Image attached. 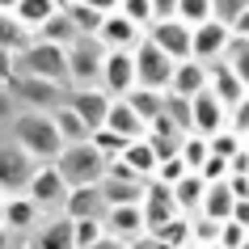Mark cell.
<instances>
[{
  "instance_id": "obj_1",
  "label": "cell",
  "mask_w": 249,
  "mask_h": 249,
  "mask_svg": "<svg viewBox=\"0 0 249 249\" xmlns=\"http://www.w3.org/2000/svg\"><path fill=\"white\" fill-rule=\"evenodd\" d=\"M13 135H17V144L26 148L38 165H55V160L64 157V148H68V140L59 135V127H55V114H42V110L17 114Z\"/></svg>"
},
{
  "instance_id": "obj_2",
  "label": "cell",
  "mask_w": 249,
  "mask_h": 249,
  "mask_svg": "<svg viewBox=\"0 0 249 249\" xmlns=\"http://www.w3.org/2000/svg\"><path fill=\"white\" fill-rule=\"evenodd\" d=\"M17 72L21 76H42V80H55L72 89V64H68V47L59 42H47V38H34L26 51L17 55Z\"/></svg>"
},
{
  "instance_id": "obj_3",
  "label": "cell",
  "mask_w": 249,
  "mask_h": 249,
  "mask_svg": "<svg viewBox=\"0 0 249 249\" xmlns=\"http://www.w3.org/2000/svg\"><path fill=\"white\" fill-rule=\"evenodd\" d=\"M55 165H59V173L68 178L72 190H76V186H102L106 173H110V157H106L93 140H85V144H68L64 157L55 160Z\"/></svg>"
},
{
  "instance_id": "obj_4",
  "label": "cell",
  "mask_w": 249,
  "mask_h": 249,
  "mask_svg": "<svg viewBox=\"0 0 249 249\" xmlns=\"http://www.w3.org/2000/svg\"><path fill=\"white\" fill-rule=\"evenodd\" d=\"M106 47L97 34H80L68 47V64H72V89H102V72H106Z\"/></svg>"
},
{
  "instance_id": "obj_5",
  "label": "cell",
  "mask_w": 249,
  "mask_h": 249,
  "mask_svg": "<svg viewBox=\"0 0 249 249\" xmlns=\"http://www.w3.org/2000/svg\"><path fill=\"white\" fill-rule=\"evenodd\" d=\"M135 72H140V85H144V89L169 93V89H173V72H178V59L165 55L157 42L144 34V42L135 47Z\"/></svg>"
},
{
  "instance_id": "obj_6",
  "label": "cell",
  "mask_w": 249,
  "mask_h": 249,
  "mask_svg": "<svg viewBox=\"0 0 249 249\" xmlns=\"http://www.w3.org/2000/svg\"><path fill=\"white\" fill-rule=\"evenodd\" d=\"M148 186H152V178H140V173H131L123 160H110V173H106V198H110V207H144L148 198Z\"/></svg>"
},
{
  "instance_id": "obj_7",
  "label": "cell",
  "mask_w": 249,
  "mask_h": 249,
  "mask_svg": "<svg viewBox=\"0 0 249 249\" xmlns=\"http://www.w3.org/2000/svg\"><path fill=\"white\" fill-rule=\"evenodd\" d=\"M9 89H13V97H21L30 110H59V106L68 102V89H64V85L42 80V76H21V72H17V76L9 80Z\"/></svg>"
},
{
  "instance_id": "obj_8",
  "label": "cell",
  "mask_w": 249,
  "mask_h": 249,
  "mask_svg": "<svg viewBox=\"0 0 249 249\" xmlns=\"http://www.w3.org/2000/svg\"><path fill=\"white\" fill-rule=\"evenodd\" d=\"M148 38L157 42L165 55H173L178 64H182V59H195V26L182 21V17H165V21H157V26L148 30Z\"/></svg>"
},
{
  "instance_id": "obj_9",
  "label": "cell",
  "mask_w": 249,
  "mask_h": 249,
  "mask_svg": "<svg viewBox=\"0 0 249 249\" xmlns=\"http://www.w3.org/2000/svg\"><path fill=\"white\" fill-rule=\"evenodd\" d=\"M34 169H38V160L30 157L21 144H4L0 148V190H30L34 182Z\"/></svg>"
},
{
  "instance_id": "obj_10",
  "label": "cell",
  "mask_w": 249,
  "mask_h": 249,
  "mask_svg": "<svg viewBox=\"0 0 249 249\" xmlns=\"http://www.w3.org/2000/svg\"><path fill=\"white\" fill-rule=\"evenodd\" d=\"M144 215H148V236H160L173 220H178V215H182L173 186H165V182H157V178H152V186H148V198H144Z\"/></svg>"
},
{
  "instance_id": "obj_11",
  "label": "cell",
  "mask_w": 249,
  "mask_h": 249,
  "mask_svg": "<svg viewBox=\"0 0 249 249\" xmlns=\"http://www.w3.org/2000/svg\"><path fill=\"white\" fill-rule=\"evenodd\" d=\"M228 42H232V26H224L220 17H211L203 26H195V59L198 64H220L228 55Z\"/></svg>"
},
{
  "instance_id": "obj_12",
  "label": "cell",
  "mask_w": 249,
  "mask_h": 249,
  "mask_svg": "<svg viewBox=\"0 0 249 249\" xmlns=\"http://www.w3.org/2000/svg\"><path fill=\"white\" fill-rule=\"evenodd\" d=\"M38 207H64L68 195H72V186H68V178L59 173V165H38L34 169V182H30L26 190Z\"/></svg>"
},
{
  "instance_id": "obj_13",
  "label": "cell",
  "mask_w": 249,
  "mask_h": 249,
  "mask_svg": "<svg viewBox=\"0 0 249 249\" xmlns=\"http://www.w3.org/2000/svg\"><path fill=\"white\" fill-rule=\"evenodd\" d=\"M135 85H140L135 51H110L106 55V72H102V89L110 93V97H127Z\"/></svg>"
},
{
  "instance_id": "obj_14",
  "label": "cell",
  "mask_w": 249,
  "mask_h": 249,
  "mask_svg": "<svg viewBox=\"0 0 249 249\" xmlns=\"http://www.w3.org/2000/svg\"><path fill=\"white\" fill-rule=\"evenodd\" d=\"M68 106L76 110L85 123H89L93 131H102L106 118H110V106H114V97L106 89H68Z\"/></svg>"
},
{
  "instance_id": "obj_15",
  "label": "cell",
  "mask_w": 249,
  "mask_h": 249,
  "mask_svg": "<svg viewBox=\"0 0 249 249\" xmlns=\"http://www.w3.org/2000/svg\"><path fill=\"white\" fill-rule=\"evenodd\" d=\"M64 215H72V220H106L110 215V198H106L102 186H76L64 203Z\"/></svg>"
},
{
  "instance_id": "obj_16",
  "label": "cell",
  "mask_w": 249,
  "mask_h": 249,
  "mask_svg": "<svg viewBox=\"0 0 249 249\" xmlns=\"http://www.w3.org/2000/svg\"><path fill=\"white\" fill-rule=\"evenodd\" d=\"M207 89L215 93V97H220L224 106H228V114H232L236 106H241V102L249 97L245 80H241V76L232 72V64H228V59H220V64H211V85H207Z\"/></svg>"
},
{
  "instance_id": "obj_17",
  "label": "cell",
  "mask_w": 249,
  "mask_h": 249,
  "mask_svg": "<svg viewBox=\"0 0 249 249\" xmlns=\"http://www.w3.org/2000/svg\"><path fill=\"white\" fill-rule=\"evenodd\" d=\"M224 127H228V106H224L211 89H203L195 97V131L211 140V135H220Z\"/></svg>"
},
{
  "instance_id": "obj_18",
  "label": "cell",
  "mask_w": 249,
  "mask_h": 249,
  "mask_svg": "<svg viewBox=\"0 0 249 249\" xmlns=\"http://www.w3.org/2000/svg\"><path fill=\"white\" fill-rule=\"evenodd\" d=\"M106 232L118 236V241H140V236H148V215L144 207H110V215H106Z\"/></svg>"
},
{
  "instance_id": "obj_19",
  "label": "cell",
  "mask_w": 249,
  "mask_h": 249,
  "mask_svg": "<svg viewBox=\"0 0 249 249\" xmlns=\"http://www.w3.org/2000/svg\"><path fill=\"white\" fill-rule=\"evenodd\" d=\"M97 38H102L106 47H110V51H135V47L144 42V34H140V26H135L131 17H123V13H110Z\"/></svg>"
},
{
  "instance_id": "obj_20",
  "label": "cell",
  "mask_w": 249,
  "mask_h": 249,
  "mask_svg": "<svg viewBox=\"0 0 249 249\" xmlns=\"http://www.w3.org/2000/svg\"><path fill=\"white\" fill-rule=\"evenodd\" d=\"M34 249H80L76 245V220L72 215H55L51 224H42L34 236Z\"/></svg>"
},
{
  "instance_id": "obj_21",
  "label": "cell",
  "mask_w": 249,
  "mask_h": 249,
  "mask_svg": "<svg viewBox=\"0 0 249 249\" xmlns=\"http://www.w3.org/2000/svg\"><path fill=\"white\" fill-rule=\"evenodd\" d=\"M207 85H211V68L198 64V59H182L178 72H173V89L169 93H178V97H198Z\"/></svg>"
},
{
  "instance_id": "obj_22",
  "label": "cell",
  "mask_w": 249,
  "mask_h": 249,
  "mask_svg": "<svg viewBox=\"0 0 249 249\" xmlns=\"http://www.w3.org/2000/svg\"><path fill=\"white\" fill-rule=\"evenodd\" d=\"M106 127H110V131H118V135H127V140H148V123L135 114V106L127 102V97H114Z\"/></svg>"
},
{
  "instance_id": "obj_23",
  "label": "cell",
  "mask_w": 249,
  "mask_h": 249,
  "mask_svg": "<svg viewBox=\"0 0 249 249\" xmlns=\"http://www.w3.org/2000/svg\"><path fill=\"white\" fill-rule=\"evenodd\" d=\"M232 207H236L232 182H228V178H224V182H207V198H203V215H211V220L228 224V220H232Z\"/></svg>"
},
{
  "instance_id": "obj_24",
  "label": "cell",
  "mask_w": 249,
  "mask_h": 249,
  "mask_svg": "<svg viewBox=\"0 0 249 249\" xmlns=\"http://www.w3.org/2000/svg\"><path fill=\"white\" fill-rule=\"evenodd\" d=\"M38 38L34 30L21 21L17 13H0V51H13V55H21L30 47V42Z\"/></svg>"
},
{
  "instance_id": "obj_25",
  "label": "cell",
  "mask_w": 249,
  "mask_h": 249,
  "mask_svg": "<svg viewBox=\"0 0 249 249\" xmlns=\"http://www.w3.org/2000/svg\"><path fill=\"white\" fill-rule=\"evenodd\" d=\"M173 195H178L182 215H198V211H203V198H207V178H203V173H186L182 182L173 186Z\"/></svg>"
},
{
  "instance_id": "obj_26",
  "label": "cell",
  "mask_w": 249,
  "mask_h": 249,
  "mask_svg": "<svg viewBox=\"0 0 249 249\" xmlns=\"http://www.w3.org/2000/svg\"><path fill=\"white\" fill-rule=\"evenodd\" d=\"M127 102L135 106V114L144 118L148 127L157 123L160 114H165V106H169V93H160V89H144V85H135L131 93H127Z\"/></svg>"
},
{
  "instance_id": "obj_27",
  "label": "cell",
  "mask_w": 249,
  "mask_h": 249,
  "mask_svg": "<svg viewBox=\"0 0 249 249\" xmlns=\"http://www.w3.org/2000/svg\"><path fill=\"white\" fill-rule=\"evenodd\" d=\"M38 211H42V207H38L30 195H17V198L4 203V224H9L13 232H30V228L38 224Z\"/></svg>"
},
{
  "instance_id": "obj_28",
  "label": "cell",
  "mask_w": 249,
  "mask_h": 249,
  "mask_svg": "<svg viewBox=\"0 0 249 249\" xmlns=\"http://www.w3.org/2000/svg\"><path fill=\"white\" fill-rule=\"evenodd\" d=\"M118 160H123L131 173H140V178H157V169H160V160H157V152H152L148 140H131V148H127Z\"/></svg>"
},
{
  "instance_id": "obj_29",
  "label": "cell",
  "mask_w": 249,
  "mask_h": 249,
  "mask_svg": "<svg viewBox=\"0 0 249 249\" xmlns=\"http://www.w3.org/2000/svg\"><path fill=\"white\" fill-rule=\"evenodd\" d=\"M51 114H55V127H59V135H64L68 144H85V140H93V127H89V123H85V118H80L68 102L59 106V110H51Z\"/></svg>"
},
{
  "instance_id": "obj_30",
  "label": "cell",
  "mask_w": 249,
  "mask_h": 249,
  "mask_svg": "<svg viewBox=\"0 0 249 249\" xmlns=\"http://www.w3.org/2000/svg\"><path fill=\"white\" fill-rule=\"evenodd\" d=\"M59 9H64L59 0H21V4H17V17H21L34 34H42V26H47Z\"/></svg>"
},
{
  "instance_id": "obj_31",
  "label": "cell",
  "mask_w": 249,
  "mask_h": 249,
  "mask_svg": "<svg viewBox=\"0 0 249 249\" xmlns=\"http://www.w3.org/2000/svg\"><path fill=\"white\" fill-rule=\"evenodd\" d=\"M38 38H47V42H59V47H72V42L80 38V30H76V21H72V13L68 9H59V13L42 26V34Z\"/></svg>"
},
{
  "instance_id": "obj_32",
  "label": "cell",
  "mask_w": 249,
  "mask_h": 249,
  "mask_svg": "<svg viewBox=\"0 0 249 249\" xmlns=\"http://www.w3.org/2000/svg\"><path fill=\"white\" fill-rule=\"evenodd\" d=\"M68 13H72V21H76L80 34H102V26H106V13H97L89 0H72Z\"/></svg>"
},
{
  "instance_id": "obj_33",
  "label": "cell",
  "mask_w": 249,
  "mask_h": 249,
  "mask_svg": "<svg viewBox=\"0 0 249 249\" xmlns=\"http://www.w3.org/2000/svg\"><path fill=\"white\" fill-rule=\"evenodd\" d=\"M207 157H211V140L207 135H186L182 140V160L190 165V173H203V165H207Z\"/></svg>"
},
{
  "instance_id": "obj_34",
  "label": "cell",
  "mask_w": 249,
  "mask_h": 249,
  "mask_svg": "<svg viewBox=\"0 0 249 249\" xmlns=\"http://www.w3.org/2000/svg\"><path fill=\"white\" fill-rule=\"evenodd\" d=\"M165 114H169L186 135H195V97H178V93H169V106H165Z\"/></svg>"
},
{
  "instance_id": "obj_35",
  "label": "cell",
  "mask_w": 249,
  "mask_h": 249,
  "mask_svg": "<svg viewBox=\"0 0 249 249\" xmlns=\"http://www.w3.org/2000/svg\"><path fill=\"white\" fill-rule=\"evenodd\" d=\"M224 59L232 64V72L245 80V89H249V38L232 34V42H228V55H224Z\"/></svg>"
},
{
  "instance_id": "obj_36",
  "label": "cell",
  "mask_w": 249,
  "mask_h": 249,
  "mask_svg": "<svg viewBox=\"0 0 249 249\" xmlns=\"http://www.w3.org/2000/svg\"><path fill=\"white\" fill-rule=\"evenodd\" d=\"M93 144L102 148L110 160H118L127 148H131V140H127V135H118V131H110V127H102V131H93Z\"/></svg>"
},
{
  "instance_id": "obj_37",
  "label": "cell",
  "mask_w": 249,
  "mask_h": 249,
  "mask_svg": "<svg viewBox=\"0 0 249 249\" xmlns=\"http://www.w3.org/2000/svg\"><path fill=\"white\" fill-rule=\"evenodd\" d=\"M190 228H195V241H203V245H220V232H224V224L220 220H211V215H203V211H198V215H190Z\"/></svg>"
},
{
  "instance_id": "obj_38",
  "label": "cell",
  "mask_w": 249,
  "mask_h": 249,
  "mask_svg": "<svg viewBox=\"0 0 249 249\" xmlns=\"http://www.w3.org/2000/svg\"><path fill=\"white\" fill-rule=\"evenodd\" d=\"M118 13L131 17L140 30H144V26H148V30L157 26V9H152V0H123V9H118Z\"/></svg>"
},
{
  "instance_id": "obj_39",
  "label": "cell",
  "mask_w": 249,
  "mask_h": 249,
  "mask_svg": "<svg viewBox=\"0 0 249 249\" xmlns=\"http://www.w3.org/2000/svg\"><path fill=\"white\" fill-rule=\"evenodd\" d=\"M190 236H195V228H190V215H178V220H173L169 228L157 236V241H160V245H169V249H186V241H190Z\"/></svg>"
},
{
  "instance_id": "obj_40",
  "label": "cell",
  "mask_w": 249,
  "mask_h": 249,
  "mask_svg": "<svg viewBox=\"0 0 249 249\" xmlns=\"http://www.w3.org/2000/svg\"><path fill=\"white\" fill-rule=\"evenodd\" d=\"M211 152H215V157H224V160H236L245 148H241V135H236L232 127H224L220 135H211Z\"/></svg>"
},
{
  "instance_id": "obj_41",
  "label": "cell",
  "mask_w": 249,
  "mask_h": 249,
  "mask_svg": "<svg viewBox=\"0 0 249 249\" xmlns=\"http://www.w3.org/2000/svg\"><path fill=\"white\" fill-rule=\"evenodd\" d=\"M178 17H182V21H190V26H203V21H211V17H215V4H211V0H182Z\"/></svg>"
},
{
  "instance_id": "obj_42",
  "label": "cell",
  "mask_w": 249,
  "mask_h": 249,
  "mask_svg": "<svg viewBox=\"0 0 249 249\" xmlns=\"http://www.w3.org/2000/svg\"><path fill=\"white\" fill-rule=\"evenodd\" d=\"M102 236H106V220H76V245L80 249L97 245Z\"/></svg>"
},
{
  "instance_id": "obj_43",
  "label": "cell",
  "mask_w": 249,
  "mask_h": 249,
  "mask_svg": "<svg viewBox=\"0 0 249 249\" xmlns=\"http://www.w3.org/2000/svg\"><path fill=\"white\" fill-rule=\"evenodd\" d=\"M190 173V165H186L182 157H169V160H160V169H157V182H165V186H178Z\"/></svg>"
},
{
  "instance_id": "obj_44",
  "label": "cell",
  "mask_w": 249,
  "mask_h": 249,
  "mask_svg": "<svg viewBox=\"0 0 249 249\" xmlns=\"http://www.w3.org/2000/svg\"><path fill=\"white\" fill-rule=\"evenodd\" d=\"M211 4H215V17L224 26H236V17L249 9V0H211Z\"/></svg>"
},
{
  "instance_id": "obj_45",
  "label": "cell",
  "mask_w": 249,
  "mask_h": 249,
  "mask_svg": "<svg viewBox=\"0 0 249 249\" xmlns=\"http://www.w3.org/2000/svg\"><path fill=\"white\" fill-rule=\"evenodd\" d=\"M245 241H249V228H241L236 220L224 224V232H220V249H241Z\"/></svg>"
},
{
  "instance_id": "obj_46",
  "label": "cell",
  "mask_w": 249,
  "mask_h": 249,
  "mask_svg": "<svg viewBox=\"0 0 249 249\" xmlns=\"http://www.w3.org/2000/svg\"><path fill=\"white\" fill-rule=\"evenodd\" d=\"M203 178H207V182H224V178H232V160H224V157L211 152L207 165H203Z\"/></svg>"
},
{
  "instance_id": "obj_47",
  "label": "cell",
  "mask_w": 249,
  "mask_h": 249,
  "mask_svg": "<svg viewBox=\"0 0 249 249\" xmlns=\"http://www.w3.org/2000/svg\"><path fill=\"white\" fill-rule=\"evenodd\" d=\"M228 127H232V131L241 135V140H245V135H249V97H245V102H241V106H236L232 114H228Z\"/></svg>"
},
{
  "instance_id": "obj_48",
  "label": "cell",
  "mask_w": 249,
  "mask_h": 249,
  "mask_svg": "<svg viewBox=\"0 0 249 249\" xmlns=\"http://www.w3.org/2000/svg\"><path fill=\"white\" fill-rule=\"evenodd\" d=\"M152 9H157V21H165V17H178L182 0H152Z\"/></svg>"
},
{
  "instance_id": "obj_49",
  "label": "cell",
  "mask_w": 249,
  "mask_h": 249,
  "mask_svg": "<svg viewBox=\"0 0 249 249\" xmlns=\"http://www.w3.org/2000/svg\"><path fill=\"white\" fill-rule=\"evenodd\" d=\"M13 102H17L13 89H9V85H0V118H9V114H13Z\"/></svg>"
},
{
  "instance_id": "obj_50",
  "label": "cell",
  "mask_w": 249,
  "mask_h": 249,
  "mask_svg": "<svg viewBox=\"0 0 249 249\" xmlns=\"http://www.w3.org/2000/svg\"><path fill=\"white\" fill-rule=\"evenodd\" d=\"M232 220L241 224V228H249V198H236V207H232Z\"/></svg>"
},
{
  "instance_id": "obj_51",
  "label": "cell",
  "mask_w": 249,
  "mask_h": 249,
  "mask_svg": "<svg viewBox=\"0 0 249 249\" xmlns=\"http://www.w3.org/2000/svg\"><path fill=\"white\" fill-rule=\"evenodd\" d=\"M89 4H93V9H97V13H106V17H110V13H118V9H123V0H89Z\"/></svg>"
},
{
  "instance_id": "obj_52",
  "label": "cell",
  "mask_w": 249,
  "mask_h": 249,
  "mask_svg": "<svg viewBox=\"0 0 249 249\" xmlns=\"http://www.w3.org/2000/svg\"><path fill=\"white\" fill-rule=\"evenodd\" d=\"M89 249H131V245H127V241H118V236H110V232H106L102 241H97V245H89Z\"/></svg>"
},
{
  "instance_id": "obj_53",
  "label": "cell",
  "mask_w": 249,
  "mask_h": 249,
  "mask_svg": "<svg viewBox=\"0 0 249 249\" xmlns=\"http://www.w3.org/2000/svg\"><path fill=\"white\" fill-rule=\"evenodd\" d=\"M232 34H241V38H249V9H245V13H241V17H236Z\"/></svg>"
},
{
  "instance_id": "obj_54",
  "label": "cell",
  "mask_w": 249,
  "mask_h": 249,
  "mask_svg": "<svg viewBox=\"0 0 249 249\" xmlns=\"http://www.w3.org/2000/svg\"><path fill=\"white\" fill-rule=\"evenodd\" d=\"M13 228H9V224H0V249H9V245H13Z\"/></svg>"
},
{
  "instance_id": "obj_55",
  "label": "cell",
  "mask_w": 249,
  "mask_h": 249,
  "mask_svg": "<svg viewBox=\"0 0 249 249\" xmlns=\"http://www.w3.org/2000/svg\"><path fill=\"white\" fill-rule=\"evenodd\" d=\"M17 4L21 0H0V13H17Z\"/></svg>"
},
{
  "instance_id": "obj_56",
  "label": "cell",
  "mask_w": 249,
  "mask_h": 249,
  "mask_svg": "<svg viewBox=\"0 0 249 249\" xmlns=\"http://www.w3.org/2000/svg\"><path fill=\"white\" fill-rule=\"evenodd\" d=\"M0 224H4V203H0Z\"/></svg>"
},
{
  "instance_id": "obj_57",
  "label": "cell",
  "mask_w": 249,
  "mask_h": 249,
  "mask_svg": "<svg viewBox=\"0 0 249 249\" xmlns=\"http://www.w3.org/2000/svg\"><path fill=\"white\" fill-rule=\"evenodd\" d=\"M241 249H249V241H245V245H241Z\"/></svg>"
}]
</instances>
